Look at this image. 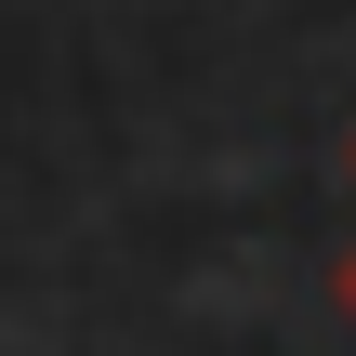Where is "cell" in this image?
<instances>
[{"instance_id": "cell-2", "label": "cell", "mask_w": 356, "mask_h": 356, "mask_svg": "<svg viewBox=\"0 0 356 356\" xmlns=\"http://www.w3.org/2000/svg\"><path fill=\"white\" fill-rule=\"evenodd\" d=\"M343 185H356V132H343Z\"/></svg>"}, {"instance_id": "cell-1", "label": "cell", "mask_w": 356, "mask_h": 356, "mask_svg": "<svg viewBox=\"0 0 356 356\" xmlns=\"http://www.w3.org/2000/svg\"><path fill=\"white\" fill-rule=\"evenodd\" d=\"M330 304H343V330H356V251H343V264H330Z\"/></svg>"}]
</instances>
